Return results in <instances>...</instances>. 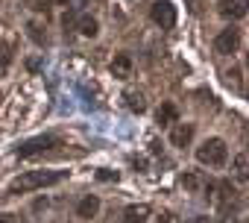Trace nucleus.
<instances>
[{
  "instance_id": "nucleus-6",
  "label": "nucleus",
  "mask_w": 249,
  "mask_h": 223,
  "mask_svg": "<svg viewBox=\"0 0 249 223\" xmlns=\"http://www.w3.org/2000/svg\"><path fill=\"white\" fill-rule=\"evenodd\" d=\"M246 12H249L246 0H220V15L229 21H240V18H246Z\"/></svg>"
},
{
  "instance_id": "nucleus-17",
  "label": "nucleus",
  "mask_w": 249,
  "mask_h": 223,
  "mask_svg": "<svg viewBox=\"0 0 249 223\" xmlns=\"http://www.w3.org/2000/svg\"><path fill=\"white\" fill-rule=\"evenodd\" d=\"M159 223H179V220H176V214H161Z\"/></svg>"
},
{
  "instance_id": "nucleus-8",
  "label": "nucleus",
  "mask_w": 249,
  "mask_h": 223,
  "mask_svg": "<svg viewBox=\"0 0 249 223\" xmlns=\"http://www.w3.org/2000/svg\"><path fill=\"white\" fill-rule=\"evenodd\" d=\"M111 74H114L117 79H129V76H132V59H129L126 53H117V56L111 59Z\"/></svg>"
},
{
  "instance_id": "nucleus-9",
  "label": "nucleus",
  "mask_w": 249,
  "mask_h": 223,
  "mask_svg": "<svg viewBox=\"0 0 249 223\" xmlns=\"http://www.w3.org/2000/svg\"><path fill=\"white\" fill-rule=\"evenodd\" d=\"M156 121H159V127H173V124H179V109H176L173 103H161Z\"/></svg>"
},
{
  "instance_id": "nucleus-4",
  "label": "nucleus",
  "mask_w": 249,
  "mask_h": 223,
  "mask_svg": "<svg viewBox=\"0 0 249 223\" xmlns=\"http://www.w3.org/2000/svg\"><path fill=\"white\" fill-rule=\"evenodd\" d=\"M56 144H59L56 135H38V138H30V141L18 144L15 156H18V159H33V156H38V153H44V150H50V147H56Z\"/></svg>"
},
{
  "instance_id": "nucleus-2",
  "label": "nucleus",
  "mask_w": 249,
  "mask_h": 223,
  "mask_svg": "<svg viewBox=\"0 0 249 223\" xmlns=\"http://www.w3.org/2000/svg\"><path fill=\"white\" fill-rule=\"evenodd\" d=\"M196 162L199 165H208V167H223L229 162V147L223 138H205L199 147H196Z\"/></svg>"
},
{
  "instance_id": "nucleus-19",
  "label": "nucleus",
  "mask_w": 249,
  "mask_h": 223,
  "mask_svg": "<svg viewBox=\"0 0 249 223\" xmlns=\"http://www.w3.org/2000/svg\"><path fill=\"white\" fill-rule=\"evenodd\" d=\"M53 6H68V0H50Z\"/></svg>"
},
{
  "instance_id": "nucleus-15",
  "label": "nucleus",
  "mask_w": 249,
  "mask_h": 223,
  "mask_svg": "<svg viewBox=\"0 0 249 223\" xmlns=\"http://www.w3.org/2000/svg\"><path fill=\"white\" fill-rule=\"evenodd\" d=\"M182 185H185L188 191H199V188H202V179H199V173H194V170H188V173L182 176Z\"/></svg>"
},
{
  "instance_id": "nucleus-1",
  "label": "nucleus",
  "mask_w": 249,
  "mask_h": 223,
  "mask_svg": "<svg viewBox=\"0 0 249 223\" xmlns=\"http://www.w3.org/2000/svg\"><path fill=\"white\" fill-rule=\"evenodd\" d=\"M65 176H68V170H27L24 176H18V179L9 185V194H30V191L56 185V182H62Z\"/></svg>"
},
{
  "instance_id": "nucleus-21",
  "label": "nucleus",
  "mask_w": 249,
  "mask_h": 223,
  "mask_svg": "<svg viewBox=\"0 0 249 223\" xmlns=\"http://www.w3.org/2000/svg\"><path fill=\"white\" fill-rule=\"evenodd\" d=\"M220 223H237V220H234V217H223Z\"/></svg>"
},
{
  "instance_id": "nucleus-7",
  "label": "nucleus",
  "mask_w": 249,
  "mask_h": 223,
  "mask_svg": "<svg viewBox=\"0 0 249 223\" xmlns=\"http://www.w3.org/2000/svg\"><path fill=\"white\" fill-rule=\"evenodd\" d=\"M191 138H194V124H173V132H170L173 147H188Z\"/></svg>"
},
{
  "instance_id": "nucleus-16",
  "label": "nucleus",
  "mask_w": 249,
  "mask_h": 223,
  "mask_svg": "<svg viewBox=\"0 0 249 223\" xmlns=\"http://www.w3.org/2000/svg\"><path fill=\"white\" fill-rule=\"evenodd\" d=\"M97 179L108 182V179H117V173H111V170H100V173H97Z\"/></svg>"
},
{
  "instance_id": "nucleus-18",
  "label": "nucleus",
  "mask_w": 249,
  "mask_h": 223,
  "mask_svg": "<svg viewBox=\"0 0 249 223\" xmlns=\"http://www.w3.org/2000/svg\"><path fill=\"white\" fill-rule=\"evenodd\" d=\"M0 223H15V220H12V214H0Z\"/></svg>"
},
{
  "instance_id": "nucleus-10",
  "label": "nucleus",
  "mask_w": 249,
  "mask_h": 223,
  "mask_svg": "<svg viewBox=\"0 0 249 223\" xmlns=\"http://www.w3.org/2000/svg\"><path fill=\"white\" fill-rule=\"evenodd\" d=\"M150 217V205L141 203V205H129L126 211H123V223H147Z\"/></svg>"
},
{
  "instance_id": "nucleus-14",
  "label": "nucleus",
  "mask_w": 249,
  "mask_h": 223,
  "mask_svg": "<svg viewBox=\"0 0 249 223\" xmlns=\"http://www.w3.org/2000/svg\"><path fill=\"white\" fill-rule=\"evenodd\" d=\"M126 106H129L132 112H138V115H141V112L147 109V103H144V94H138V91H129V94H126Z\"/></svg>"
},
{
  "instance_id": "nucleus-11",
  "label": "nucleus",
  "mask_w": 249,
  "mask_h": 223,
  "mask_svg": "<svg viewBox=\"0 0 249 223\" xmlns=\"http://www.w3.org/2000/svg\"><path fill=\"white\" fill-rule=\"evenodd\" d=\"M97 211H100V200H97L94 194L82 197V200H79V205H76V214H79V217H85V220H91Z\"/></svg>"
},
{
  "instance_id": "nucleus-13",
  "label": "nucleus",
  "mask_w": 249,
  "mask_h": 223,
  "mask_svg": "<svg viewBox=\"0 0 249 223\" xmlns=\"http://www.w3.org/2000/svg\"><path fill=\"white\" fill-rule=\"evenodd\" d=\"M76 30H79V36H85V38H94V36L100 33V27H97V18H91V15H79V21H76Z\"/></svg>"
},
{
  "instance_id": "nucleus-12",
  "label": "nucleus",
  "mask_w": 249,
  "mask_h": 223,
  "mask_svg": "<svg viewBox=\"0 0 249 223\" xmlns=\"http://www.w3.org/2000/svg\"><path fill=\"white\" fill-rule=\"evenodd\" d=\"M231 173H234L237 182H246V176H249V159H246V153H237L231 159Z\"/></svg>"
},
{
  "instance_id": "nucleus-20",
  "label": "nucleus",
  "mask_w": 249,
  "mask_h": 223,
  "mask_svg": "<svg viewBox=\"0 0 249 223\" xmlns=\"http://www.w3.org/2000/svg\"><path fill=\"white\" fill-rule=\"evenodd\" d=\"M191 223H211V220H208V217H194Z\"/></svg>"
},
{
  "instance_id": "nucleus-5",
  "label": "nucleus",
  "mask_w": 249,
  "mask_h": 223,
  "mask_svg": "<svg viewBox=\"0 0 249 223\" xmlns=\"http://www.w3.org/2000/svg\"><path fill=\"white\" fill-rule=\"evenodd\" d=\"M237 44H240V30H234V27H226V30L214 38V50H217V53H223V56L234 53V50H237Z\"/></svg>"
},
{
  "instance_id": "nucleus-3",
  "label": "nucleus",
  "mask_w": 249,
  "mask_h": 223,
  "mask_svg": "<svg viewBox=\"0 0 249 223\" xmlns=\"http://www.w3.org/2000/svg\"><path fill=\"white\" fill-rule=\"evenodd\" d=\"M150 18L161 30H173L176 27V6L170 3V0H153L150 3Z\"/></svg>"
}]
</instances>
